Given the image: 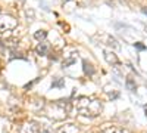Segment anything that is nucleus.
Segmentation results:
<instances>
[{
    "label": "nucleus",
    "instance_id": "6",
    "mask_svg": "<svg viewBox=\"0 0 147 133\" xmlns=\"http://www.w3.org/2000/svg\"><path fill=\"white\" fill-rule=\"evenodd\" d=\"M47 50H49V47H47V44H46L44 42H40V43H38V46H37V49H35L37 55H40V56L47 55Z\"/></svg>",
    "mask_w": 147,
    "mask_h": 133
},
{
    "label": "nucleus",
    "instance_id": "11",
    "mask_svg": "<svg viewBox=\"0 0 147 133\" xmlns=\"http://www.w3.org/2000/svg\"><path fill=\"white\" fill-rule=\"evenodd\" d=\"M127 86H128V89H129V90H132V92L136 90V87H137L136 84H134V81H132L131 78H128V80H127Z\"/></svg>",
    "mask_w": 147,
    "mask_h": 133
},
{
    "label": "nucleus",
    "instance_id": "15",
    "mask_svg": "<svg viewBox=\"0 0 147 133\" xmlns=\"http://www.w3.org/2000/svg\"><path fill=\"white\" fill-rule=\"evenodd\" d=\"M44 133H49V132H47V130H46V132H44Z\"/></svg>",
    "mask_w": 147,
    "mask_h": 133
},
{
    "label": "nucleus",
    "instance_id": "7",
    "mask_svg": "<svg viewBox=\"0 0 147 133\" xmlns=\"http://www.w3.org/2000/svg\"><path fill=\"white\" fill-rule=\"evenodd\" d=\"M105 58H106V61H107L109 64H116V65L119 64L116 55H115V53H112V52H105Z\"/></svg>",
    "mask_w": 147,
    "mask_h": 133
},
{
    "label": "nucleus",
    "instance_id": "12",
    "mask_svg": "<svg viewBox=\"0 0 147 133\" xmlns=\"http://www.w3.org/2000/svg\"><path fill=\"white\" fill-rule=\"evenodd\" d=\"M134 46H136L137 49H140V50H144V49H146V47H144V44H141V43H136Z\"/></svg>",
    "mask_w": 147,
    "mask_h": 133
},
{
    "label": "nucleus",
    "instance_id": "5",
    "mask_svg": "<svg viewBox=\"0 0 147 133\" xmlns=\"http://www.w3.org/2000/svg\"><path fill=\"white\" fill-rule=\"evenodd\" d=\"M57 133H80V132H78V127H77V126L66 124V126H63L62 129H60Z\"/></svg>",
    "mask_w": 147,
    "mask_h": 133
},
{
    "label": "nucleus",
    "instance_id": "3",
    "mask_svg": "<svg viewBox=\"0 0 147 133\" xmlns=\"http://www.w3.org/2000/svg\"><path fill=\"white\" fill-rule=\"evenodd\" d=\"M19 133H40V126L37 121H25L19 129Z\"/></svg>",
    "mask_w": 147,
    "mask_h": 133
},
{
    "label": "nucleus",
    "instance_id": "10",
    "mask_svg": "<svg viewBox=\"0 0 147 133\" xmlns=\"http://www.w3.org/2000/svg\"><path fill=\"white\" fill-rule=\"evenodd\" d=\"M52 86H53V87H63V86H65V81H63L62 78H57V80L53 81Z\"/></svg>",
    "mask_w": 147,
    "mask_h": 133
},
{
    "label": "nucleus",
    "instance_id": "4",
    "mask_svg": "<svg viewBox=\"0 0 147 133\" xmlns=\"http://www.w3.org/2000/svg\"><path fill=\"white\" fill-rule=\"evenodd\" d=\"M100 133H131L128 132L127 129H121V127H116V126H110V124H106Z\"/></svg>",
    "mask_w": 147,
    "mask_h": 133
},
{
    "label": "nucleus",
    "instance_id": "14",
    "mask_svg": "<svg viewBox=\"0 0 147 133\" xmlns=\"http://www.w3.org/2000/svg\"><path fill=\"white\" fill-rule=\"evenodd\" d=\"M146 114H147V106H146Z\"/></svg>",
    "mask_w": 147,
    "mask_h": 133
},
{
    "label": "nucleus",
    "instance_id": "9",
    "mask_svg": "<svg viewBox=\"0 0 147 133\" xmlns=\"http://www.w3.org/2000/svg\"><path fill=\"white\" fill-rule=\"evenodd\" d=\"M82 65H84V72H85V74L93 76V72H94V68H93V65H91V64H88L87 61H84V62H82Z\"/></svg>",
    "mask_w": 147,
    "mask_h": 133
},
{
    "label": "nucleus",
    "instance_id": "1",
    "mask_svg": "<svg viewBox=\"0 0 147 133\" xmlns=\"http://www.w3.org/2000/svg\"><path fill=\"white\" fill-rule=\"evenodd\" d=\"M74 108L80 115L84 117H97L102 113V104L94 98H87V96H81L75 102H74Z\"/></svg>",
    "mask_w": 147,
    "mask_h": 133
},
{
    "label": "nucleus",
    "instance_id": "2",
    "mask_svg": "<svg viewBox=\"0 0 147 133\" xmlns=\"http://www.w3.org/2000/svg\"><path fill=\"white\" fill-rule=\"evenodd\" d=\"M18 25V21L10 15H0V34L6 31H12Z\"/></svg>",
    "mask_w": 147,
    "mask_h": 133
},
{
    "label": "nucleus",
    "instance_id": "13",
    "mask_svg": "<svg viewBox=\"0 0 147 133\" xmlns=\"http://www.w3.org/2000/svg\"><path fill=\"white\" fill-rule=\"evenodd\" d=\"M143 12H144V14L147 15V8H144V9H143Z\"/></svg>",
    "mask_w": 147,
    "mask_h": 133
},
{
    "label": "nucleus",
    "instance_id": "8",
    "mask_svg": "<svg viewBox=\"0 0 147 133\" xmlns=\"http://www.w3.org/2000/svg\"><path fill=\"white\" fill-rule=\"evenodd\" d=\"M34 37L38 40V42H43V40L47 37V31H46V30H38V31L34 34Z\"/></svg>",
    "mask_w": 147,
    "mask_h": 133
}]
</instances>
